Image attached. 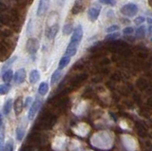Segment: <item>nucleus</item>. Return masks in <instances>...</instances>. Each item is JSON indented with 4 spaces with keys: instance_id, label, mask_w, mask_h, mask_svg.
Segmentation results:
<instances>
[{
    "instance_id": "nucleus-4",
    "label": "nucleus",
    "mask_w": 152,
    "mask_h": 151,
    "mask_svg": "<svg viewBox=\"0 0 152 151\" xmlns=\"http://www.w3.org/2000/svg\"><path fill=\"white\" fill-rule=\"evenodd\" d=\"M101 12V6L99 4H94L91 7L89 8V10L88 12V20L94 22L98 19V16Z\"/></svg>"
},
{
    "instance_id": "nucleus-11",
    "label": "nucleus",
    "mask_w": 152,
    "mask_h": 151,
    "mask_svg": "<svg viewBox=\"0 0 152 151\" xmlns=\"http://www.w3.org/2000/svg\"><path fill=\"white\" fill-rule=\"evenodd\" d=\"M58 30H59V26H58V24L56 23V24L50 26V27L49 28V29L47 30L46 34H47V36L49 37L50 39H53L54 37L56 36L57 32H58Z\"/></svg>"
},
{
    "instance_id": "nucleus-35",
    "label": "nucleus",
    "mask_w": 152,
    "mask_h": 151,
    "mask_svg": "<svg viewBox=\"0 0 152 151\" xmlns=\"http://www.w3.org/2000/svg\"><path fill=\"white\" fill-rule=\"evenodd\" d=\"M2 124V116H1V114H0V125Z\"/></svg>"
},
{
    "instance_id": "nucleus-18",
    "label": "nucleus",
    "mask_w": 152,
    "mask_h": 151,
    "mask_svg": "<svg viewBox=\"0 0 152 151\" xmlns=\"http://www.w3.org/2000/svg\"><path fill=\"white\" fill-rule=\"evenodd\" d=\"M2 78H3V81L5 83H10L12 80L13 78V73H12V69H7L5 70L3 75H2Z\"/></svg>"
},
{
    "instance_id": "nucleus-15",
    "label": "nucleus",
    "mask_w": 152,
    "mask_h": 151,
    "mask_svg": "<svg viewBox=\"0 0 152 151\" xmlns=\"http://www.w3.org/2000/svg\"><path fill=\"white\" fill-rule=\"evenodd\" d=\"M48 91H49V84L47 82H42L40 84L39 88H38V93H39L41 96H44L48 93Z\"/></svg>"
},
{
    "instance_id": "nucleus-27",
    "label": "nucleus",
    "mask_w": 152,
    "mask_h": 151,
    "mask_svg": "<svg viewBox=\"0 0 152 151\" xmlns=\"http://www.w3.org/2000/svg\"><path fill=\"white\" fill-rule=\"evenodd\" d=\"M119 29H120V28H119V26H117V25H112L110 27H108L107 29L106 30V31L108 32V34H111V32H115Z\"/></svg>"
},
{
    "instance_id": "nucleus-17",
    "label": "nucleus",
    "mask_w": 152,
    "mask_h": 151,
    "mask_svg": "<svg viewBox=\"0 0 152 151\" xmlns=\"http://www.w3.org/2000/svg\"><path fill=\"white\" fill-rule=\"evenodd\" d=\"M24 108V104H23V100L21 97H19L16 102H15V107H14V109H15V114L19 115L22 112Z\"/></svg>"
},
{
    "instance_id": "nucleus-7",
    "label": "nucleus",
    "mask_w": 152,
    "mask_h": 151,
    "mask_svg": "<svg viewBox=\"0 0 152 151\" xmlns=\"http://www.w3.org/2000/svg\"><path fill=\"white\" fill-rule=\"evenodd\" d=\"M49 1L50 0H40L38 4V9L36 15L38 16H43L46 13L48 8H49Z\"/></svg>"
},
{
    "instance_id": "nucleus-6",
    "label": "nucleus",
    "mask_w": 152,
    "mask_h": 151,
    "mask_svg": "<svg viewBox=\"0 0 152 151\" xmlns=\"http://www.w3.org/2000/svg\"><path fill=\"white\" fill-rule=\"evenodd\" d=\"M82 37H83V28H82V26H81V25H78L77 27L75 28L73 32H72V35H71L70 41L80 44L81 40H82Z\"/></svg>"
},
{
    "instance_id": "nucleus-19",
    "label": "nucleus",
    "mask_w": 152,
    "mask_h": 151,
    "mask_svg": "<svg viewBox=\"0 0 152 151\" xmlns=\"http://www.w3.org/2000/svg\"><path fill=\"white\" fill-rule=\"evenodd\" d=\"M25 136V128L22 125H19L16 128V140L21 142Z\"/></svg>"
},
{
    "instance_id": "nucleus-20",
    "label": "nucleus",
    "mask_w": 152,
    "mask_h": 151,
    "mask_svg": "<svg viewBox=\"0 0 152 151\" xmlns=\"http://www.w3.org/2000/svg\"><path fill=\"white\" fill-rule=\"evenodd\" d=\"M10 89H11V85H10L9 83L0 85V95L7 94L10 91Z\"/></svg>"
},
{
    "instance_id": "nucleus-8",
    "label": "nucleus",
    "mask_w": 152,
    "mask_h": 151,
    "mask_svg": "<svg viewBox=\"0 0 152 151\" xmlns=\"http://www.w3.org/2000/svg\"><path fill=\"white\" fill-rule=\"evenodd\" d=\"M84 8H85V3L83 0H75L72 9H71V13L74 15H79L84 10Z\"/></svg>"
},
{
    "instance_id": "nucleus-12",
    "label": "nucleus",
    "mask_w": 152,
    "mask_h": 151,
    "mask_svg": "<svg viewBox=\"0 0 152 151\" xmlns=\"http://www.w3.org/2000/svg\"><path fill=\"white\" fill-rule=\"evenodd\" d=\"M40 79V73L37 69H33L31 71L30 76H28V80H30L31 84H35L38 82V80Z\"/></svg>"
},
{
    "instance_id": "nucleus-13",
    "label": "nucleus",
    "mask_w": 152,
    "mask_h": 151,
    "mask_svg": "<svg viewBox=\"0 0 152 151\" xmlns=\"http://www.w3.org/2000/svg\"><path fill=\"white\" fill-rule=\"evenodd\" d=\"M70 62V57L68 55H64L59 61V64H58V69H65L66 66H68Z\"/></svg>"
},
{
    "instance_id": "nucleus-2",
    "label": "nucleus",
    "mask_w": 152,
    "mask_h": 151,
    "mask_svg": "<svg viewBox=\"0 0 152 151\" xmlns=\"http://www.w3.org/2000/svg\"><path fill=\"white\" fill-rule=\"evenodd\" d=\"M41 105H42V100L39 98H36L33 103L31 104V106L30 107V110L28 112V120H33L34 119V117L36 116L37 112L39 111L40 107H41Z\"/></svg>"
},
{
    "instance_id": "nucleus-29",
    "label": "nucleus",
    "mask_w": 152,
    "mask_h": 151,
    "mask_svg": "<svg viewBox=\"0 0 152 151\" xmlns=\"http://www.w3.org/2000/svg\"><path fill=\"white\" fill-rule=\"evenodd\" d=\"M3 151H13V144L12 142L6 144L4 145V150Z\"/></svg>"
},
{
    "instance_id": "nucleus-9",
    "label": "nucleus",
    "mask_w": 152,
    "mask_h": 151,
    "mask_svg": "<svg viewBox=\"0 0 152 151\" xmlns=\"http://www.w3.org/2000/svg\"><path fill=\"white\" fill-rule=\"evenodd\" d=\"M26 78V70L25 69H19L14 74V82L16 85H20L24 81H25Z\"/></svg>"
},
{
    "instance_id": "nucleus-23",
    "label": "nucleus",
    "mask_w": 152,
    "mask_h": 151,
    "mask_svg": "<svg viewBox=\"0 0 152 151\" xmlns=\"http://www.w3.org/2000/svg\"><path fill=\"white\" fill-rule=\"evenodd\" d=\"M145 35V28L144 26H141L140 28H138V30L136 31V36L138 38H144Z\"/></svg>"
},
{
    "instance_id": "nucleus-14",
    "label": "nucleus",
    "mask_w": 152,
    "mask_h": 151,
    "mask_svg": "<svg viewBox=\"0 0 152 151\" xmlns=\"http://www.w3.org/2000/svg\"><path fill=\"white\" fill-rule=\"evenodd\" d=\"M62 77V70L61 69H56L55 71L52 73L51 78H50V84L54 85L59 81L60 78Z\"/></svg>"
},
{
    "instance_id": "nucleus-3",
    "label": "nucleus",
    "mask_w": 152,
    "mask_h": 151,
    "mask_svg": "<svg viewBox=\"0 0 152 151\" xmlns=\"http://www.w3.org/2000/svg\"><path fill=\"white\" fill-rule=\"evenodd\" d=\"M121 13H123L124 15L128 16V17H132L137 15L138 12V7L133 3L126 4V5L123 6L120 10Z\"/></svg>"
},
{
    "instance_id": "nucleus-31",
    "label": "nucleus",
    "mask_w": 152,
    "mask_h": 151,
    "mask_svg": "<svg viewBox=\"0 0 152 151\" xmlns=\"http://www.w3.org/2000/svg\"><path fill=\"white\" fill-rule=\"evenodd\" d=\"M99 2L102 4H110V5H114V0H99Z\"/></svg>"
},
{
    "instance_id": "nucleus-33",
    "label": "nucleus",
    "mask_w": 152,
    "mask_h": 151,
    "mask_svg": "<svg viewBox=\"0 0 152 151\" xmlns=\"http://www.w3.org/2000/svg\"><path fill=\"white\" fill-rule=\"evenodd\" d=\"M7 10V6L5 5L4 3L0 2V12H3V11H6Z\"/></svg>"
},
{
    "instance_id": "nucleus-26",
    "label": "nucleus",
    "mask_w": 152,
    "mask_h": 151,
    "mask_svg": "<svg viewBox=\"0 0 152 151\" xmlns=\"http://www.w3.org/2000/svg\"><path fill=\"white\" fill-rule=\"evenodd\" d=\"M11 19L8 15H0V22L2 23L3 25H8Z\"/></svg>"
},
{
    "instance_id": "nucleus-32",
    "label": "nucleus",
    "mask_w": 152,
    "mask_h": 151,
    "mask_svg": "<svg viewBox=\"0 0 152 151\" xmlns=\"http://www.w3.org/2000/svg\"><path fill=\"white\" fill-rule=\"evenodd\" d=\"M31 103V97H28V98L26 99L25 103H23V104H25V105H24V107H27L28 105H30Z\"/></svg>"
},
{
    "instance_id": "nucleus-25",
    "label": "nucleus",
    "mask_w": 152,
    "mask_h": 151,
    "mask_svg": "<svg viewBox=\"0 0 152 151\" xmlns=\"http://www.w3.org/2000/svg\"><path fill=\"white\" fill-rule=\"evenodd\" d=\"M120 36V34L119 32H111V34H109L108 35L106 36V40H116V38Z\"/></svg>"
},
{
    "instance_id": "nucleus-10",
    "label": "nucleus",
    "mask_w": 152,
    "mask_h": 151,
    "mask_svg": "<svg viewBox=\"0 0 152 151\" xmlns=\"http://www.w3.org/2000/svg\"><path fill=\"white\" fill-rule=\"evenodd\" d=\"M78 47H79V44L78 43H75V42H69L68 47H66V55L69 56H74L77 53V50H78Z\"/></svg>"
},
{
    "instance_id": "nucleus-21",
    "label": "nucleus",
    "mask_w": 152,
    "mask_h": 151,
    "mask_svg": "<svg viewBox=\"0 0 152 151\" xmlns=\"http://www.w3.org/2000/svg\"><path fill=\"white\" fill-rule=\"evenodd\" d=\"M5 145V130L4 127H0V151L4 150Z\"/></svg>"
},
{
    "instance_id": "nucleus-28",
    "label": "nucleus",
    "mask_w": 152,
    "mask_h": 151,
    "mask_svg": "<svg viewBox=\"0 0 152 151\" xmlns=\"http://www.w3.org/2000/svg\"><path fill=\"white\" fill-rule=\"evenodd\" d=\"M133 31H134L133 28H131V27H126V29H124L123 34H125V35H131L133 34Z\"/></svg>"
},
{
    "instance_id": "nucleus-36",
    "label": "nucleus",
    "mask_w": 152,
    "mask_h": 151,
    "mask_svg": "<svg viewBox=\"0 0 152 151\" xmlns=\"http://www.w3.org/2000/svg\"><path fill=\"white\" fill-rule=\"evenodd\" d=\"M16 2H21V1H23V0H15Z\"/></svg>"
},
{
    "instance_id": "nucleus-34",
    "label": "nucleus",
    "mask_w": 152,
    "mask_h": 151,
    "mask_svg": "<svg viewBox=\"0 0 152 151\" xmlns=\"http://www.w3.org/2000/svg\"><path fill=\"white\" fill-rule=\"evenodd\" d=\"M56 2L59 4V5H63V4L66 2V0H56Z\"/></svg>"
},
{
    "instance_id": "nucleus-16",
    "label": "nucleus",
    "mask_w": 152,
    "mask_h": 151,
    "mask_svg": "<svg viewBox=\"0 0 152 151\" xmlns=\"http://www.w3.org/2000/svg\"><path fill=\"white\" fill-rule=\"evenodd\" d=\"M12 105H13V101L12 99L10 98L9 100L6 101V103H5V105L3 107V113L5 115H8L10 112H11L12 110Z\"/></svg>"
},
{
    "instance_id": "nucleus-30",
    "label": "nucleus",
    "mask_w": 152,
    "mask_h": 151,
    "mask_svg": "<svg viewBox=\"0 0 152 151\" xmlns=\"http://www.w3.org/2000/svg\"><path fill=\"white\" fill-rule=\"evenodd\" d=\"M145 20V18L144 16H138L137 18H135V20H134V23L136 25H141L142 23H144Z\"/></svg>"
},
{
    "instance_id": "nucleus-24",
    "label": "nucleus",
    "mask_w": 152,
    "mask_h": 151,
    "mask_svg": "<svg viewBox=\"0 0 152 151\" xmlns=\"http://www.w3.org/2000/svg\"><path fill=\"white\" fill-rule=\"evenodd\" d=\"M16 58H17V57H15V56H14V57L10 58V59L7 61V63L3 66V68H2V71H5V70H6V69H8V68L10 67V66H11V65L14 62V61L16 60Z\"/></svg>"
},
{
    "instance_id": "nucleus-5",
    "label": "nucleus",
    "mask_w": 152,
    "mask_h": 151,
    "mask_svg": "<svg viewBox=\"0 0 152 151\" xmlns=\"http://www.w3.org/2000/svg\"><path fill=\"white\" fill-rule=\"evenodd\" d=\"M38 48H39V42L35 38H30L27 42L26 50L30 54H35Z\"/></svg>"
},
{
    "instance_id": "nucleus-1",
    "label": "nucleus",
    "mask_w": 152,
    "mask_h": 151,
    "mask_svg": "<svg viewBox=\"0 0 152 151\" xmlns=\"http://www.w3.org/2000/svg\"><path fill=\"white\" fill-rule=\"evenodd\" d=\"M91 139L102 141L101 143H99L96 145V147L98 148L108 149V148H110L113 144V137L111 133H108L107 131H103V132H100V133H97L96 135H94Z\"/></svg>"
},
{
    "instance_id": "nucleus-22",
    "label": "nucleus",
    "mask_w": 152,
    "mask_h": 151,
    "mask_svg": "<svg viewBox=\"0 0 152 151\" xmlns=\"http://www.w3.org/2000/svg\"><path fill=\"white\" fill-rule=\"evenodd\" d=\"M72 23H66V24L64 26V29H63V34L64 35H69L71 32H72Z\"/></svg>"
}]
</instances>
